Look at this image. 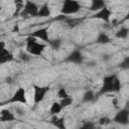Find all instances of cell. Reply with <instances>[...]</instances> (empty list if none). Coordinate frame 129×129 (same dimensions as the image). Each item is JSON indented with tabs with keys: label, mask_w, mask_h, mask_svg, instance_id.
I'll return each instance as SVG.
<instances>
[{
	"label": "cell",
	"mask_w": 129,
	"mask_h": 129,
	"mask_svg": "<svg viewBox=\"0 0 129 129\" xmlns=\"http://www.w3.org/2000/svg\"><path fill=\"white\" fill-rule=\"evenodd\" d=\"M38 9L39 7L36 5V3H34L33 1L31 0H26L24 2V5H23V10L26 14L30 15V16H36L37 13H38Z\"/></svg>",
	"instance_id": "5b68a950"
},
{
	"label": "cell",
	"mask_w": 129,
	"mask_h": 129,
	"mask_svg": "<svg viewBox=\"0 0 129 129\" xmlns=\"http://www.w3.org/2000/svg\"><path fill=\"white\" fill-rule=\"evenodd\" d=\"M12 59V54L9 52V50L6 49V47L0 49V63L7 62Z\"/></svg>",
	"instance_id": "9c48e42d"
},
{
	"label": "cell",
	"mask_w": 129,
	"mask_h": 129,
	"mask_svg": "<svg viewBox=\"0 0 129 129\" xmlns=\"http://www.w3.org/2000/svg\"><path fill=\"white\" fill-rule=\"evenodd\" d=\"M59 104L62 108H66V107H69L73 104V98L70 97V96H67L64 98H61L60 101H59Z\"/></svg>",
	"instance_id": "2e32d148"
},
{
	"label": "cell",
	"mask_w": 129,
	"mask_h": 129,
	"mask_svg": "<svg viewBox=\"0 0 129 129\" xmlns=\"http://www.w3.org/2000/svg\"><path fill=\"white\" fill-rule=\"evenodd\" d=\"M120 89V81L116 76H108L104 79L102 92H113Z\"/></svg>",
	"instance_id": "7a4b0ae2"
},
{
	"label": "cell",
	"mask_w": 129,
	"mask_h": 129,
	"mask_svg": "<svg viewBox=\"0 0 129 129\" xmlns=\"http://www.w3.org/2000/svg\"><path fill=\"white\" fill-rule=\"evenodd\" d=\"M15 119V116L13 115V113H11L8 110H2L0 113V120L1 121H13Z\"/></svg>",
	"instance_id": "30bf717a"
},
{
	"label": "cell",
	"mask_w": 129,
	"mask_h": 129,
	"mask_svg": "<svg viewBox=\"0 0 129 129\" xmlns=\"http://www.w3.org/2000/svg\"><path fill=\"white\" fill-rule=\"evenodd\" d=\"M33 100L34 103H40L45 95L48 92V88L47 87H39V86H33Z\"/></svg>",
	"instance_id": "277c9868"
},
{
	"label": "cell",
	"mask_w": 129,
	"mask_h": 129,
	"mask_svg": "<svg viewBox=\"0 0 129 129\" xmlns=\"http://www.w3.org/2000/svg\"><path fill=\"white\" fill-rule=\"evenodd\" d=\"M81 10V4L77 0H64L61 7V14H75Z\"/></svg>",
	"instance_id": "3957f363"
},
{
	"label": "cell",
	"mask_w": 129,
	"mask_h": 129,
	"mask_svg": "<svg viewBox=\"0 0 129 129\" xmlns=\"http://www.w3.org/2000/svg\"><path fill=\"white\" fill-rule=\"evenodd\" d=\"M104 6H105L104 0H92L91 9H93V10H99V9H101Z\"/></svg>",
	"instance_id": "9a60e30c"
},
{
	"label": "cell",
	"mask_w": 129,
	"mask_h": 129,
	"mask_svg": "<svg viewBox=\"0 0 129 129\" xmlns=\"http://www.w3.org/2000/svg\"><path fill=\"white\" fill-rule=\"evenodd\" d=\"M31 35L37 39H40L43 41H49V35H48V28L47 27L39 28V29L35 30Z\"/></svg>",
	"instance_id": "52a82bcc"
},
{
	"label": "cell",
	"mask_w": 129,
	"mask_h": 129,
	"mask_svg": "<svg viewBox=\"0 0 129 129\" xmlns=\"http://www.w3.org/2000/svg\"><path fill=\"white\" fill-rule=\"evenodd\" d=\"M115 121L116 122H120V123H126L128 121V112L127 111L119 112L115 117Z\"/></svg>",
	"instance_id": "4fadbf2b"
},
{
	"label": "cell",
	"mask_w": 129,
	"mask_h": 129,
	"mask_svg": "<svg viewBox=\"0 0 129 129\" xmlns=\"http://www.w3.org/2000/svg\"><path fill=\"white\" fill-rule=\"evenodd\" d=\"M46 45L43 43H40L37 38L33 37L32 35H30L29 37H27L26 39V50L27 52H29L30 54L33 55H40L44 49H45Z\"/></svg>",
	"instance_id": "6da1fadb"
},
{
	"label": "cell",
	"mask_w": 129,
	"mask_h": 129,
	"mask_svg": "<svg viewBox=\"0 0 129 129\" xmlns=\"http://www.w3.org/2000/svg\"><path fill=\"white\" fill-rule=\"evenodd\" d=\"M92 98H93V93L90 91V92H88V93L85 95V98H84V99H85L86 101H88V100H91Z\"/></svg>",
	"instance_id": "ffe728a7"
},
{
	"label": "cell",
	"mask_w": 129,
	"mask_h": 129,
	"mask_svg": "<svg viewBox=\"0 0 129 129\" xmlns=\"http://www.w3.org/2000/svg\"><path fill=\"white\" fill-rule=\"evenodd\" d=\"M97 41H98V42H101V43H106V42H109V37H108L106 34L102 33V34L99 35Z\"/></svg>",
	"instance_id": "ac0fdd59"
},
{
	"label": "cell",
	"mask_w": 129,
	"mask_h": 129,
	"mask_svg": "<svg viewBox=\"0 0 129 129\" xmlns=\"http://www.w3.org/2000/svg\"><path fill=\"white\" fill-rule=\"evenodd\" d=\"M56 94H57V97H58L59 99L69 96V94H68V92H67V90H66L64 88H60V89H58V91H57Z\"/></svg>",
	"instance_id": "e0dca14e"
},
{
	"label": "cell",
	"mask_w": 129,
	"mask_h": 129,
	"mask_svg": "<svg viewBox=\"0 0 129 129\" xmlns=\"http://www.w3.org/2000/svg\"><path fill=\"white\" fill-rule=\"evenodd\" d=\"M50 15V9H49V6L48 4H43L39 9H38V13H37V16H40V17H47Z\"/></svg>",
	"instance_id": "7c38bea8"
},
{
	"label": "cell",
	"mask_w": 129,
	"mask_h": 129,
	"mask_svg": "<svg viewBox=\"0 0 129 129\" xmlns=\"http://www.w3.org/2000/svg\"><path fill=\"white\" fill-rule=\"evenodd\" d=\"M68 59H69L70 61H72V62H75V63L81 62V61H82V53H81L79 50H74V51L70 54V56H69Z\"/></svg>",
	"instance_id": "8fae6325"
},
{
	"label": "cell",
	"mask_w": 129,
	"mask_h": 129,
	"mask_svg": "<svg viewBox=\"0 0 129 129\" xmlns=\"http://www.w3.org/2000/svg\"><path fill=\"white\" fill-rule=\"evenodd\" d=\"M61 110H62V107L60 106L59 102H53V103L50 105V108H49V112H50L51 114H54V115L58 114Z\"/></svg>",
	"instance_id": "5bb4252c"
},
{
	"label": "cell",
	"mask_w": 129,
	"mask_h": 129,
	"mask_svg": "<svg viewBox=\"0 0 129 129\" xmlns=\"http://www.w3.org/2000/svg\"><path fill=\"white\" fill-rule=\"evenodd\" d=\"M110 122H111V120L109 118H107V117H103V118H100L99 119V124L100 125H107Z\"/></svg>",
	"instance_id": "d6986e66"
},
{
	"label": "cell",
	"mask_w": 129,
	"mask_h": 129,
	"mask_svg": "<svg viewBox=\"0 0 129 129\" xmlns=\"http://www.w3.org/2000/svg\"><path fill=\"white\" fill-rule=\"evenodd\" d=\"M95 18H98V19H102V20H105V21H108L111 17V11L106 7H102L101 9L97 10V12L95 13L94 15Z\"/></svg>",
	"instance_id": "ba28073f"
},
{
	"label": "cell",
	"mask_w": 129,
	"mask_h": 129,
	"mask_svg": "<svg viewBox=\"0 0 129 129\" xmlns=\"http://www.w3.org/2000/svg\"><path fill=\"white\" fill-rule=\"evenodd\" d=\"M9 102H14V103H26L27 99H26V93L25 90L23 88H18L15 93L13 94V96L10 98Z\"/></svg>",
	"instance_id": "8992f818"
}]
</instances>
